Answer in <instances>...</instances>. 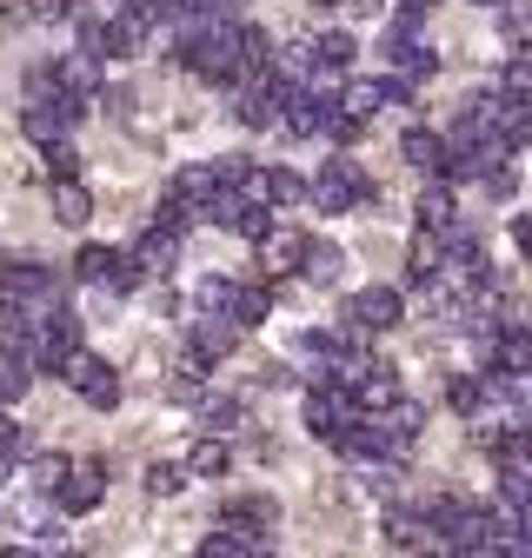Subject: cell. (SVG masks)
Masks as SVG:
<instances>
[{"label":"cell","mask_w":532,"mask_h":558,"mask_svg":"<svg viewBox=\"0 0 532 558\" xmlns=\"http://www.w3.org/2000/svg\"><path fill=\"white\" fill-rule=\"evenodd\" d=\"M306 199L319 206V214H353V206L373 199V180L360 173V160H326L319 180H306Z\"/></svg>","instance_id":"6da1fadb"},{"label":"cell","mask_w":532,"mask_h":558,"mask_svg":"<svg viewBox=\"0 0 532 558\" xmlns=\"http://www.w3.org/2000/svg\"><path fill=\"white\" fill-rule=\"evenodd\" d=\"M60 379L66 386H74L94 412H113L120 405V373L107 366V360H94V353H81V345H74V353H66V366H60Z\"/></svg>","instance_id":"7a4b0ae2"},{"label":"cell","mask_w":532,"mask_h":558,"mask_svg":"<svg viewBox=\"0 0 532 558\" xmlns=\"http://www.w3.org/2000/svg\"><path fill=\"white\" fill-rule=\"evenodd\" d=\"M353 412H360V405H353V392H347L340 379H313V386H306V433H313V439L332 446V433H340Z\"/></svg>","instance_id":"3957f363"},{"label":"cell","mask_w":532,"mask_h":558,"mask_svg":"<svg viewBox=\"0 0 532 558\" xmlns=\"http://www.w3.org/2000/svg\"><path fill=\"white\" fill-rule=\"evenodd\" d=\"M60 287H53V272L40 266V259H21V253H0V300H21V306H34V300H53Z\"/></svg>","instance_id":"277c9868"},{"label":"cell","mask_w":532,"mask_h":558,"mask_svg":"<svg viewBox=\"0 0 532 558\" xmlns=\"http://www.w3.org/2000/svg\"><path fill=\"white\" fill-rule=\"evenodd\" d=\"M53 499H60V512H94L100 499H107V465L100 459H81V465H66V478L53 485Z\"/></svg>","instance_id":"5b68a950"},{"label":"cell","mask_w":532,"mask_h":558,"mask_svg":"<svg viewBox=\"0 0 532 558\" xmlns=\"http://www.w3.org/2000/svg\"><path fill=\"white\" fill-rule=\"evenodd\" d=\"M240 193L259 199V206H300L306 199V180L293 167H246L240 173Z\"/></svg>","instance_id":"8992f818"},{"label":"cell","mask_w":532,"mask_h":558,"mask_svg":"<svg viewBox=\"0 0 532 558\" xmlns=\"http://www.w3.org/2000/svg\"><path fill=\"white\" fill-rule=\"evenodd\" d=\"M347 326H353V332H392V326H399V293H392V287L353 293V300H347Z\"/></svg>","instance_id":"52a82bcc"},{"label":"cell","mask_w":532,"mask_h":558,"mask_svg":"<svg viewBox=\"0 0 532 558\" xmlns=\"http://www.w3.org/2000/svg\"><path fill=\"white\" fill-rule=\"evenodd\" d=\"M386 60H392L407 81H433V74H439V53H433V47H420V40H413V27H392Z\"/></svg>","instance_id":"ba28073f"},{"label":"cell","mask_w":532,"mask_h":558,"mask_svg":"<svg viewBox=\"0 0 532 558\" xmlns=\"http://www.w3.org/2000/svg\"><path fill=\"white\" fill-rule=\"evenodd\" d=\"M233 345H240V326H233L227 313H200V319H193V353H200V360H227Z\"/></svg>","instance_id":"9c48e42d"},{"label":"cell","mask_w":532,"mask_h":558,"mask_svg":"<svg viewBox=\"0 0 532 558\" xmlns=\"http://www.w3.org/2000/svg\"><path fill=\"white\" fill-rule=\"evenodd\" d=\"M173 259H180V233L154 220L141 233V246H133V266H141V272H173Z\"/></svg>","instance_id":"30bf717a"},{"label":"cell","mask_w":532,"mask_h":558,"mask_svg":"<svg viewBox=\"0 0 532 558\" xmlns=\"http://www.w3.org/2000/svg\"><path fill=\"white\" fill-rule=\"evenodd\" d=\"M253 246H259V266H266V272H293V266H300V253H306V233L266 227V233H259Z\"/></svg>","instance_id":"8fae6325"},{"label":"cell","mask_w":532,"mask_h":558,"mask_svg":"<svg viewBox=\"0 0 532 558\" xmlns=\"http://www.w3.org/2000/svg\"><path fill=\"white\" fill-rule=\"evenodd\" d=\"M266 313H274V287H240V279H233V293H227V319H233L240 332H253V326H266Z\"/></svg>","instance_id":"7c38bea8"},{"label":"cell","mask_w":532,"mask_h":558,"mask_svg":"<svg viewBox=\"0 0 532 558\" xmlns=\"http://www.w3.org/2000/svg\"><path fill=\"white\" fill-rule=\"evenodd\" d=\"M53 220H60V227H87V220H94V193H87L74 173L53 180Z\"/></svg>","instance_id":"4fadbf2b"},{"label":"cell","mask_w":532,"mask_h":558,"mask_svg":"<svg viewBox=\"0 0 532 558\" xmlns=\"http://www.w3.org/2000/svg\"><path fill=\"white\" fill-rule=\"evenodd\" d=\"M399 154H407V167H420L426 180L446 167V140L433 133V126H407V140H399Z\"/></svg>","instance_id":"5bb4252c"},{"label":"cell","mask_w":532,"mask_h":558,"mask_svg":"<svg viewBox=\"0 0 532 558\" xmlns=\"http://www.w3.org/2000/svg\"><path fill=\"white\" fill-rule=\"evenodd\" d=\"M147 34H154V27L133 14V8H126V14H113V21H107V60H133V53L147 47Z\"/></svg>","instance_id":"9a60e30c"},{"label":"cell","mask_w":532,"mask_h":558,"mask_svg":"<svg viewBox=\"0 0 532 558\" xmlns=\"http://www.w3.org/2000/svg\"><path fill=\"white\" fill-rule=\"evenodd\" d=\"M227 525L246 532V538H266V532L280 525V506H274V499H233V506H227Z\"/></svg>","instance_id":"2e32d148"},{"label":"cell","mask_w":532,"mask_h":558,"mask_svg":"<svg viewBox=\"0 0 532 558\" xmlns=\"http://www.w3.org/2000/svg\"><path fill=\"white\" fill-rule=\"evenodd\" d=\"M340 266H347V253L332 246V240H306V253H300V272L313 279V287H332V279H340Z\"/></svg>","instance_id":"e0dca14e"},{"label":"cell","mask_w":532,"mask_h":558,"mask_svg":"<svg viewBox=\"0 0 532 558\" xmlns=\"http://www.w3.org/2000/svg\"><path fill=\"white\" fill-rule=\"evenodd\" d=\"M53 74H60V87L74 94V100H87L100 87V60L94 53H66V60H53Z\"/></svg>","instance_id":"ac0fdd59"},{"label":"cell","mask_w":532,"mask_h":558,"mask_svg":"<svg viewBox=\"0 0 532 558\" xmlns=\"http://www.w3.org/2000/svg\"><path fill=\"white\" fill-rule=\"evenodd\" d=\"M413 214H420V227H433V233H439V227L452 220V180H439V173H433V186L420 193Z\"/></svg>","instance_id":"d6986e66"},{"label":"cell","mask_w":532,"mask_h":558,"mask_svg":"<svg viewBox=\"0 0 532 558\" xmlns=\"http://www.w3.org/2000/svg\"><path fill=\"white\" fill-rule=\"evenodd\" d=\"M66 465H74L66 452H34V459H27V493H47V499H53V485L66 478Z\"/></svg>","instance_id":"ffe728a7"},{"label":"cell","mask_w":532,"mask_h":558,"mask_svg":"<svg viewBox=\"0 0 532 558\" xmlns=\"http://www.w3.org/2000/svg\"><path fill=\"white\" fill-rule=\"evenodd\" d=\"M253 551H266V538H246V532H214V538H200V558H253Z\"/></svg>","instance_id":"44dd1931"},{"label":"cell","mask_w":532,"mask_h":558,"mask_svg":"<svg viewBox=\"0 0 532 558\" xmlns=\"http://www.w3.org/2000/svg\"><path fill=\"white\" fill-rule=\"evenodd\" d=\"M266 66H274V40H266L259 27H240V81L266 74Z\"/></svg>","instance_id":"7402d4cb"},{"label":"cell","mask_w":532,"mask_h":558,"mask_svg":"<svg viewBox=\"0 0 532 558\" xmlns=\"http://www.w3.org/2000/svg\"><path fill=\"white\" fill-rule=\"evenodd\" d=\"M446 405H452V412H466V418H480V405H486V379L459 373V379L446 386Z\"/></svg>","instance_id":"603a6c76"},{"label":"cell","mask_w":532,"mask_h":558,"mask_svg":"<svg viewBox=\"0 0 532 558\" xmlns=\"http://www.w3.org/2000/svg\"><path fill=\"white\" fill-rule=\"evenodd\" d=\"M227 465H233V459H227V446H220V439H200V446L186 452V472H193V478H220Z\"/></svg>","instance_id":"cb8c5ba5"},{"label":"cell","mask_w":532,"mask_h":558,"mask_svg":"<svg viewBox=\"0 0 532 558\" xmlns=\"http://www.w3.org/2000/svg\"><path fill=\"white\" fill-rule=\"evenodd\" d=\"M386 545H392V551H420V545H426V519L392 512V519H386Z\"/></svg>","instance_id":"d4e9b609"},{"label":"cell","mask_w":532,"mask_h":558,"mask_svg":"<svg viewBox=\"0 0 532 558\" xmlns=\"http://www.w3.org/2000/svg\"><path fill=\"white\" fill-rule=\"evenodd\" d=\"M420 519H426V532H439V545H446V532L466 519V499H426V512H420Z\"/></svg>","instance_id":"484cf974"},{"label":"cell","mask_w":532,"mask_h":558,"mask_svg":"<svg viewBox=\"0 0 532 558\" xmlns=\"http://www.w3.org/2000/svg\"><path fill=\"white\" fill-rule=\"evenodd\" d=\"M180 485H186V465H173V459H154V465H147V493H154V499H173Z\"/></svg>","instance_id":"4316f807"},{"label":"cell","mask_w":532,"mask_h":558,"mask_svg":"<svg viewBox=\"0 0 532 558\" xmlns=\"http://www.w3.org/2000/svg\"><path fill=\"white\" fill-rule=\"evenodd\" d=\"M499 27H506V47H512V53H532V8H512Z\"/></svg>","instance_id":"83f0119b"},{"label":"cell","mask_w":532,"mask_h":558,"mask_svg":"<svg viewBox=\"0 0 532 558\" xmlns=\"http://www.w3.org/2000/svg\"><path fill=\"white\" fill-rule=\"evenodd\" d=\"M200 418H207L214 433H233L240 426V399H207V405H200Z\"/></svg>","instance_id":"f1b7e54d"},{"label":"cell","mask_w":532,"mask_h":558,"mask_svg":"<svg viewBox=\"0 0 532 558\" xmlns=\"http://www.w3.org/2000/svg\"><path fill=\"white\" fill-rule=\"evenodd\" d=\"M227 293H233V279H200L193 306H200V313H227Z\"/></svg>","instance_id":"f546056e"},{"label":"cell","mask_w":532,"mask_h":558,"mask_svg":"<svg viewBox=\"0 0 532 558\" xmlns=\"http://www.w3.org/2000/svg\"><path fill=\"white\" fill-rule=\"evenodd\" d=\"M499 94L532 100V60H512V66H506V74H499Z\"/></svg>","instance_id":"4dcf8cb0"},{"label":"cell","mask_w":532,"mask_h":558,"mask_svg":"<svg viewBox=\"0 0 532 558\" xmlns=\"http://www.w3.org/2000/svg\"><path fill=\"white\" fill-rule=\"evenodd\" d=\"M21 8H27V21H66L74 0H21Z\"/></svg>","instance_id":"1f68e13d"},{"label":"cell","mask_w":532,"mask_h":558,"mask_svg":"<svg viewBox=\"0 0 532 558\" xmlns=\"http://www.w3.org/2000/svg\"><path fill=\"white\" fill-rule=\"evenodd\" d=\"M81 53L107 60V21H81Z\"/></svg>","instance_id":"d6a6232c"},{"label":"cell","mask_w":532,"mask_h":558,"mask_svg":"<svg viewBox=\"0 0 532 558\" xmlns=\"http://www.w3.org/2000/svg\"><path fill=\"white\" fill-rule=\"evenodd\" d=\"M47 167H53V180H60V173H74L81 160H74V147H66V140H53V147H47Z\"/></svg>","instance_id":"836d02e7"},{"label":"cell","mask_w":532,"mask_h":558,"mask_svg":"<svg viewBox=\"0 0 532 558\" xmlns=\"http://www.w3.org/2000/svg\"><path fill=\"white\" fill-rule=\"evenodd\" d=\"M486 193H493V199H506V193H512V167H506V160L486 173Z\"/></svg>","instance_id":"e575fe53"},{"label":"cell","mask_w":532,"mask_h":558,"mask_svg":"<svg viewBox=\"0 0 532 558\" xmlns=\"http://www.w3.org/2000/svg\"><path fill=\"white\" fill-rule=\"evenodd\" d=\"M512 532H519V545L532 551V499H525V506H512Z\"/></svg>","instance_id":"d590c367"},{"label":"cell","mask_w":532,"mask_h":558,"mask_svg":"<svg viewBox=\"0 0 532 558\" xmlns=\"http://www.w3.org/2000/svg\"><path fill=\"white\" fill-rule=\"evenodd\" d=\"M512 240H519V253H532V214H519V220H512Z\"/></svg>","instance_id":"8d00e7d4"},{"label":"cell","mask_w":532,"mask_h":558,"mask_svg":"<svg viewBox=\"0 0 532 558\" xmlns=\"http://www.w3.org/2000/svg\"><path fill=\"white\" fill-rule=\"evenodd\" d=\"M313 8H347V0H313Z\"/></svg>","instance_id":"74e56055"}]
</instances>
